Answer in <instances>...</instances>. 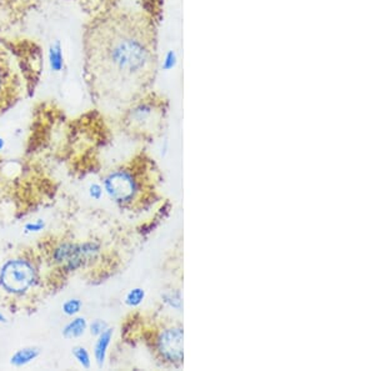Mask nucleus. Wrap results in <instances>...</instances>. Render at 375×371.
Returning <instances> with one entry per match:
<instances>
[{
  "label": "nucleus",
  "instance_id": "nucleus-1",
  "mask_svg": "<svg viewBox=\"0 0 375 371\" xmlns=\"http://www.w3.org/2000/svg\"><path fill=\"white\" fill-rule=\"evenodd\" d=\"M157 18L119 4L93 13L83 31L84 79L92 97L133 103L158 72Z\"/></svg>",
  "mask_w": 375,
  "mask_h": 371
},
{
  "label": "nucleus",
  "instance_id": "nucleus-2",
  "mask_svg": "<svg viewBox=\"0 0 375 371\" xmlns=\"http://www.w3.org/2000/svg\"><path fill=\"white\" fill-rule=\"evenodd\" d=\"M43 61V53L34 42L0 37V116L34 93Z\"/></svg>",
  "mask_w": 375,
  "mask_h": 371
},
{
  "label": "nucleus",
  "instance_id": "nucleus-3",
  "mask_svg": "<svg viewBox=\"0 0 375 371\" xmlns=\"http://www.w3.org/2000/svg\"><path fill=\"white\" fill-rule=\"evenodd\" d=\"M43 260L38 249L23 250L0 267V292L13 308L29 304L45 284ZM47 285V284H45Z\"/></svg>",
  "mask_w": 375,
  "mask_h": 371
},
{
  "label": "nucleus",
  "instance_id": "nucleus-4",
  "mask_svg": "<svg viewBox=\"0 0 375 371\" xmlns=\"http://www.w3.org/2000/svg\"><path fill=\"white\" fill-rule=\"evenodd\" d=\"M47 274L58 280L92 268L103 255V245L98 240H74L51 237L38 248ZM45 274V275H47Z\"/></svg>",
  "mask_w": 375,
  "mask_h": 371
},
{
  "label": "nucleus",
  "instance_id": "nucleus-5",
  "mask_svg": "<svg viewBox=\"0 0 375 371\" xmlns=\"http://www.w3.org/2000/svg\"><path fill=\"white\" fill-rule=\"evenodd\" d=\"M168 104L163 97L148 92L129 104L122 124L127 132L136 136H153L161 129Z\"/></svg>",
  "mask_w": 375,
  "mask_h": 371
},
{
  "label": "nucleus",
  "instance_id": "nucleus-6",
  "mask_svg": "<svg viewBox=\"0 0 375 371\" xmlns=\"http://www.w3.org/2000/svg\"><path fill=\"white\" fill-rule=\"evenodd\" d=\"M102 185L105 195L122 207H133L141 200L144 191L142 177L130 166H120L109 171Z\"/></svg>",
  "mask_w": 375,
  "mask_h": 371
},
{
  "label": "nucleus",
  "instance_id": "nucleus-7",
  "mask_svg": "<svg viewBox=\"0 0 375 371\" xmlns=\"http://www.w3.org/2000/svg\"><path fill=\"white\" fill-rule=\"evenodd\" d=\"M154 353L166 365L179 368L184 361V329L168 325L159 329L152 339Z\"/></svg>",
  "mask_w": 375,
  "mask_h": 371
},
{
  "label": "nucleus",
  "instance_id": "nucleus-8",
  "mask_svg": "<svg viewBox=\"0 0 375 371\" xmlns=\"http://www.w3.org/2000/svg\"><path fill=\"white\" fill-rule=\"evenodd\" d=\"M113 336H114V330L111 328L106 329L104 333L97 336V340H95V344L93 347V356H94V360L99 368L104 366Z\"/></svg>",
  "mask_w": 375,
  "mask_h": 371
},
{
  "label": "nucleus",
  "instance_id": "nucleus-9",
  "mask_svg": "<svg viewBox=\"0 0 375 371\" xmlns=\"http://www.w3.org/2000/svg\"><path fill=\"white\" fill-rule=\"evenodd\" d=\"M42 355V349L38 347H24L17 349L14 353L12 354L10 359H9V364L13 368H25V366L29 365L31 363H34L35 360Z\"/></svg>",
  "mask_w": 375,
  "mask_h": 371
},
{
  "label": "nucleus",
  "instance_id": "nucleus-10",
  "mask_svg": "<svg viewBox=\"0 0 375 371\" xmlns=\"http://www.w3.org/2000/svg\"><path fill=\"white\" fill-rule=\"evenodd\" d=\"M47 61H48L51 73L59 74L64 70L65 56H64V48L61 40H54L49 44L48 52H47Z\"/></svg>",
  "mask_w": 375,
  "mask_h": 371
},
{
  "label": "nucleus",
  "instance_id": "nucleus-11",
  "mask_svg": "<svg viewBox=\"0 0 375 371\" xmlns=\"http://www.w3.org/2000/svg\"><path fill=\"white\" fill-rule=\"evenodd\" d=\"M88 320L86 317L77 315L70 317L68 323L65 324L62 329V336L65 340H75L84 336L88 331Z\"/></svg>",
  "mask_w": 375,
  "mask_h": 371
},
{
  "label": "nucleus",
  "instance_id": "nucleus-12",
  "mask_svg": "<svg viewBox=\"0 0 375 371\" xmlns=\"http://www.w3.org/2000/svg\"><path fill=\"white\" fill-rule=\"evenodd\" d=\"M72 355L80 368H83L86 370H89L92 368V355L88 352L86 347L75 345V347H72Z\"/></svg>",
  "mask_w": 375,
  "mask_h": 371
},
{
  "label": "nucleus",
  "instance_id": "nucleus-13",
  "mask_svg": "<svg viewBox=\"0 0 375 371\" xmlns=\"http://www.w3.org/2000/svg\"><path fill=\"white\" fill-rule=\"evenodd\" d=\"M161 300L166 306L172 308L174 310L180 311L183 309V294L179 289L168 290L161 294Z\"/></svg>",
  "mask_w": 375,
  "mask_h": 371
},
{
  "label": "nucleus",
  "instance_id": "nucleus-14",
  "mask_svg": "<svg viewBox=\"0 0 375 371\" xmlns=\"http://www.w3.org/2000/svg\"><path fill=\"white\" fill-rule=\"evenodd\" d=\"M147 298V292L143 287H133L129 292L125 294L124 303L127 306H129L131 309L138 308L144 303V300Z\"/></svg>",
  "mask_w": 375,
  "mask_h": 371
},
{
  "label": "nucleus",
  "instance_id": "nucleus-15",
  "mask_svg": "<svg viewBox=\"0 0 375 371\" xmlns=\"http://www.w3.org/2000/svg\"><path fill=\"white\" fill-rule=\"evenodd\" d=\"M84 304L79 298H69L62 304V313L65 317H73L79 315Z\"/></svg>",
  "mask_w": 375,
  "mask_h": 371
},
{
  "label": "nucleus",
  "instance_id": "nucleus-16",
  "mask_svg": "<svg viewBox=\"0 0 375 371\" xmlns=\"http://www.w3.org/2000/svg\"><path fill=\"white\" fill-rule=\"evenodd\" d=\"M108 328H109V325H108V323L105 320H103V319H95V320H93L92 323H89V325H88V331H89V334L92 335V336L97 338L102 333H104L105 330Z\"/></svg>",
  "mask_w": 375,
  "mask_h": 371
},
{
  "label": "nucleus",
  "instance_id": "nucleus-17",
  "mask_svg": "<svg viewBox=\"0 0 375 371\" xmlns=\"http://www.w3.org/2000/svg\"><path fill=\"white\" fill-rule=\"evenodd\" d=\"M45 229V221L42 219L29 221L24 226V232L26 234H37V232H43Z\"/></svg>",
  "mask_w": 375,
  "mask_h": 371
},
{
  "label": "nucleus",
  "instance_id": "nucleus-18",
  "mask_svg": "<svg viewBox=\"0 0 375 371\" xmlns=\"http://www.w3.org/2000/svg\"><path fill=\"white\" fill-rule=\"evenodd\" d=\"M88 193H89V196H90V199H93V200L95 201L102 200V199H103V196H104L105 195L103 185L99 183L90 184V187H89V190H88Z\"/></svg>",
  "mask_w": 375,
  "mask_h": 371
},
{
  "label": "nucleus",
  "instance_id": "nucleus-19",
  "mask_svg": "<svg viewBox=\"0 0 375 371\" xmlns=\"http://www.w3.org/2000/svg\"><path fill=\"white\" fill-rule=\"evenodd\" d=\"M177 61H178V58H177V54H175V52H169L168 54L166 55V58H164V61H163V68L166 69V70H170V69H173V68L175 67V64H177Z\"/></svg>",
  "mask_w": 375,
  "mask_h": 371
},
{
  "label": "nucleus",
  "instance_id": "nucleus-20",
  "mask_svg": "<svg viewBox=\"0 0 375 371\" xmlns=\"http://www.w3.org/2000/svg\"><path fill=\"white\" fill-rule=\"evenodd\" d=\"M8 323V317L6 315V313H3V310L0 309V324Z\"/></svg>",
  "mask_w": 375,
  "mask_h": 371
},
{
  "label": "nucleus",
  "instance_id": "nucleus-21",
  "mask_svg": "<svg viewBox=\"0 0 375 371\" xmlns=\"http://www.w3.org/2000/svg\"><path fill=\"white\" fill-rule=\"evenodd\" d=\"M4 148H6V140L3 136H0V152H3Z\"/></svg>",
  "mask_w": 375,
  "mask_h": 371
}]
</instances>
